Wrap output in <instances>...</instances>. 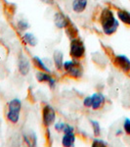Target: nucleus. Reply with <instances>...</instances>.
<instances>
[{"label": "nucleus", "mask_w": 130, "mask_h": 147, "mask_svg": "<svg viewBox=\"0 0 130 147\" xmlns=\"http://www.w3.org/2000/svg\"><path fill=\"white\" fill-rule=\"evenodd\" d=\"M56 119V113L55 110L49 105L44 106L43 110H42V120H43V124L46 127H49L55 122Z\"/></svg>", "instance_id": "39448f33"}, {"label": "nucleus", "mask_w": 130, "mask_h": 147, "mask_svg": "<svg viewBox=\"0 0 130 147\" xmlns=\"http://www.w3.org/2000/svg\"><path fill=\"white\" fill-rule=\"evenodd\" d=\"M123 129L126 134L130 136V119H125L123 123Z\"/></svg>", "instance_id": "4be33fe9"}, {"label": "nucleus", "mask_w": 130, "mask_h": 147, "mask_svg": "<svg viewBox=\"0 0 130 147\" xmlns=\"http://www.w3.org/2000/svg\"><path fill=\"white\" fill-rule=\"evenodd\" d=\"M18 28H19V30H27V28H28V23H27V22H25V21H23V20L19 21V23H18Z\"/></svg>", "instance_id": "412c9836"}, {"label": "nucleus", "mask_w": 130, "mask_h": 147, "mask_svg": "<svg viewBox=\"0 0 130 147\" xmlns=\"http://www.w3.org/2000/svg\"><path fill=\"white\" fill-rule=\"evenodd\" d=\"M54 22H55V25L57 28H65L68 26L70 20L64 15L63 13H60V12H57L55 14V17H54Z\"/></svg>", "instance_id": "1a4fd4ad"}, {"label": "nucleus", "mask_w": 130, "mask_h": 147, "mask_svg": "<svg viewBox=\"0 0 130 147\" xmlns=\"http://www.w3.org/2000/svg\"><path fill=\"white\" fill-rule=\"evenodd\" d=\"M18 67H19V71H20V73L22 74L23 76H27L28 72H29V61H28V59L25 55H23V54H21L20 58H19Z\"/></svg>", "instance_id": "0eeeda50"}, {"label": "nucleus", "mask_w": 130, "mask_h": 147, "mask_svg": "<svg viewBox=\"0 0 130 147\" xmlns=\"http://www.w3.org/2000/svg\"><path fill=\"white\" fill-rule=\"evenodd\" d=\"M92 97V107L94 110H98V109L102 108V106L105 103V97L101 93H94Z\"/></svg>", "instance_id": "9d476101"}, {"label": "nucleus", "mask_w": 130, "mask_h": 147, "mask_svg": "<svg viewBox=\"0 0 130 147\" xmlns=\"http://www.w3.org/2000/svg\"><path fill=\"white\" fill-rule=\"evenodd\" d=\"M23 40H25V43H27L30 46H35L37 42L36 38H35V36L32 34H25L23 35Z\"/></svg>", "instance_id": "a211bd4d"}, {"label": "nucleus", "mask_w": 130, "mask_h": 147, "mask_svg": "<svg viewBox=\"0 0 130 147\" xmlns=\"http://www.w3.org/2000/svg\"><path fill=\"white\" fill-rule=\"evenodd\" d=\"M36 80H38L39 82H48L49 86L51 87V88H54V86H55V84H56V80L53 79V78H51L50 76L48 75V73L47 72H43V71H40L36 74Z\"/></svg>", "instance_id": "6e6552de"}, {"label": "nucleus", "mask_w": 130, "mask_h": 147, "mask_svg": "<svg viewBox=\"0 0 130 147\" xmlns=\"http://www.w3.org/2000/svg\"><path fill=\"white\" fill-rule=\"evenodd\" d=\"M100 23L102 25L103 32L107 35H111L117 32L119 28V21L115 19L113 11L109 8H105L101 13Z\"/></svg>", "instance_id": "f257e3e1"}, {"label": "nucleus", "mask_w": 130, "mask_h": 147, "mask_svg": "<svg viewBox=\"0 0 130 147\" xmlns=\"http://www.w3.org/2000/svg\"><path fill=\"white\" fill-rule=\"evenodd\" d=\"M64 69L70 77L74 79H79L83 74L82 66L77 61H68L64 64Z\"/></svg>", "instance_id": "7ed1b4c3"}, {"label": "nucleus", "mask_w": 130, "mask_h": 147, "mask_svg": "<svg viewBox=\"0 0 130 147\" xmlns=\"http://www.w3.org/2000/svg\"><path fill=\"white\" fill-rule=\"evenodd\" d=\"M32 60H34V64L35 65V67H37L38 69H40V70L43 71V72H47V73L50 72V71H49V69L46 67L45 64H44L43 62H42V60L39 58V57L34 56Z\"/></svg>", "instance_id": "f3484780"}, {"label": "nucleus", "mask_w": 130, "mask_h": 147, "mask_svg": "<svg viewBox=\"0 0 130 147\" xmlns=\"http://www.w3.org/2000/svg\"><path fill=\"white\" fill-rule=\"evenodd\" d=\"M91 125H92V127H93V131H94L95 136H99L101 134V129H100L99 123L96 122V121H91Z\"/></svg>", "instance_id": "6ab92c4d"}, {"label": "nucleus", "mask_w": 130, "mask_h": 147, "mask_svg": "<svg viewBox=\"0 0 130 147\" xmlns=\"http://www.w3.org/2000/svg\"><path fill=\"white\" fill-rule=\"evenodd\" d=\"M54 63L58 70H62L64 68V63H63V53L60 51H56L54 54Z\"/></svg>", "instance_id": "4468645a"}, {"label": "nucleus", "mask_w": 130, "mask_h": 147, "mask_svg": "<svg viewBox=\"0 0 130 147\" xmlns=\"http://www.w3.org/2000/svg\"><path fill=\"white\" fill-rule=\"evenodd\" d=\"M63 131L65 134H70V132H74V127L70 125H65V127H64Z\"/></svg>", "instance_id": "b1692460"}, {"label": "nucleus", "mask_w": 130, "mask_h": 147, "mask_svg": "<svg viewBox=\"0 0 130 147\" xmlns=\"http://www.w3.org/2000/svg\"><path fill=\"white\" fill-rule=\"evenodd\" d=\"M92 146H94V147H100V146H103V147H105V146H107V143H106L104 140H101V139H95V140L93 141V143H92Z\"/></svg>", "instance_id": "aec40b11"}, {"label": "nucleus", "mask_w": 130, "mask_h": 147, "mask_svg": "<svg viewBox=\"0 0 130 147\" xmlns=\"http://www.w3.org/2000/svg\"><path fill=\"white\" fill-rule=\"evenodd\" d=\"M74 141H75V136L74 134V132H70V134H65L63 139H62V143L64 146H74Z\"/></svg>", "instance_id": "f8f14e48"}, {"label": "nucleus", "mask_w": 130, "mask_h": 147, "mask_svg": "<svg viewBox=\"0 0 130 147\" xmlns=\"http://www.w3.org/2000/svg\"><path fill=\"white\" fill-rule=\"evenodd\" d=\"M85 54V47L81 40L74 38L70 42V55L74 60L81 59Z\"/></svg>", "instance_id": "20e7f679"}, {"label": "nucleus", "mask_w": 130, "mask_h": 147, "mask_svg": "<svg viewBox=\"0 0 130 147\" xmlns=\"http://www.w3.org/2000/svg\"><path fill=\"white\" fill-rule=\"evenodd\" d=\"M64 127H65V124H64V123H58V124L55 125V129L58 130V131H63Z\"/></svg>", "instance_id": "393cba45"}, {"label": "nucleus", "mask_w": 130, "mask_h": 147, "mask_svg": "<svg viewBox=\"0 0 130 147\" xmlns=\"http://www.w3.org/2000/svg\"><path fill=\"white\" fill-rule=\"evenodd\" d=\"M65 28H66V32H67L68 37H70V38H74V37L76 36V34H77V28L74 27V24H72L70 20V22H68V26Z\"/></svg>", "instance_id": "dca6fc26"}, {"label": "nucleus", "mask_w": 130, "mask_h": 147, "mask_svg": "<svg viewBox=\"0 0 130 147\" xmlns=\"http://www.w3.org/2000/svg\"><path fill=\"white\" fill-rule=\"evenodd\" d=\"M117 14V17L122 23L127 26H130V12L125 10H119Z\"/></svg>", "instance_id": "ddd939ff"}, {"label": "nucleus", "mask_w": 130, "mask_h": 147, "mask_svg": "<svg viewBox=\"0 0 130 147\" xmlns=\"http://www.w3.org/2000/svg\"><path fill=\"white\" fill-rule=\"evenodd\" d=\"M22 108V102L19 99H13L8 104V113L7 119L13 124H17L20 119V111Z\"/></svg>", "instance_id": "f03ea898"}, {"label": "nucleus", "mask_w": 130, "mask_h": 147, "mask_svg": "<svg viewBox=\"0 0 130 147\" xmlns=\"http://www.w3.org/2000/svg\"><path fill=\"white\" fill-rule=\"evenodd\" d=\"M83 104L85 107H92V97H86L83 101Z\"/></svg>", "instance_id": "5701e85b"}, {"label": "nucleus", "mask_w": 130, "mask_h": 147, "mask_svg": "<svg viewBox=\"0 0 130 147\" xmlns=\"http://www.w3.org/2000/svg\"><path fill=\"white\" fill-rule=\"evenodd\" d=\"M87 6V0H74L72 9L76 13H82Z\"/></svg>", "instance_id": "9b49d317"}, {"label": "nucleus", "mask_w": 130, "mask_h": 147, "mask_svg": "<svg viewBox=\"0 0 130 147\" xmlns=\"http://www.w3.org/2000/svg\"><path fill=\"white\" fill-rule=\"evenodd\" d=\"M23 139L25 143L29 146H35L36 145V136L34 132H29L27 134H23Z\"/></svg>", "instance_id": "2eb2a0df"}, {"label": "nucleus", "mask_w": 130, "mask_h": 147, "mask_svg": "<svg viewBox=\"0 0 130 147\" xmlns=\"http://www.w3.org/2000/svg\"><path fill=\"white\" fill-rule=\"evenodd\" d=\"M115 65L125 74L130 72V60L125 55H117L115 58Z\"/></svg>", "instance_id": "423d86ee"}]
</instances>
